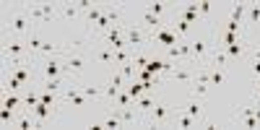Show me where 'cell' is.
Returning a JSON list of instances; mask_svg holds the SVG:
<instances>
[{
	"mask_svg": "<svg viewBox=\"0 0 260 130\" xmlns=\"http://www.w3.org/2000/svg\"><path fill=\"white\" fill-rule=\"evenodd\" d=\"M32 34V16H29V8H16L11 13V37L13 39H29Z\"/></svg>",
	"mask_w": 260,
	"mask_h": 130,
	"instance_id": "cell-1",
	"label": "cell"
},
{
	"mask_svg": "<svg viewBox=\"0 0 260 130\" xmlns=\"http://www.w3.org/2000/svg\"><path fill=\"white\" fill-rule=\"evenodd\" d=\"M135 104H130V107H120V114H122V122L125 125H138L141 120H138V109H133Z\"/></svg>",
	"mask_w": 260,
	"mask_h": 130,
	"instance_id": "cell-9",
	"label": "cell"
},
{
	"mask_svg": "<svg viewBox=\"0 0 260 130\" xmlns=\"http://www.w3.org/2000/svg\"><path fill=\"white\" fill-rule=\"evenodd\" d=\"M32 112H34V120H37V127H42L47 120H52L55 114H57V109H55V104H47V102H39V104H34L32 107Z\"/></svg>",
	"mask_w": 260,
	"mask_h": 130,
	"instance_id": "cell-6",
	"label": "cell"
},
{
	"mask_svg": "<svg viewBox=\"0 0 260 130\" xmlns=\"http://www.w3.org/2000/svg\"><path fill=\"white\" fill-rule=\"evenodd\" d=\"M188 29H190V24L180 19V24H177V34H180V37H182V34H188Z\"/></svg>",
	"mask_w": 260,
	"mask_h": 130,
	"instance_id": "cell-29",
	"label": "cell"
},
{
	"mask_svg": "<svg viewBox=\"0 0 260 130\" xmlns=\"http://www.w3.org/2000/svg\"><path fill=\"white\" fill-rule=\"evenodd\" d=\"M247 8H250V3H237L229 19H232L234 24H242V19H244V13H247Z\"/></svg>",
	"mask_w": 260,
	"mask_h": 130,
	"instance_id": "cell-12",
	"label": "cell"
},
{
	"mask_svg": "<svg viewBox=\"0 0 260 130\" xmlns=\"http://www.w3.org/2000/svg\"><path fill=\"white\" fill-rule=\"evenodd\" d=\"M211 11H213V6H211V3H201V8H198V13H201V19L211 16Z\"/></svg>",
	"mask_w": 260,
	"mask_h": 130,
	"instance_id": "cell-27",
	"label": "cell"
},
{
	"mask_svg": "<svg viewBox=\"0 0 260 130\" xmlns=\"http://www.w3.org/2000/svg\"><path fill=\"white\" fill-rule=\"evenodd\" d=\"M0 122L3 125H16V114H13V109H8V107H3V112H0Z\"/></svg>",
	"mask_w": 260,
	"mask_h": 130,
	"instance_id": "cell-19",
	"label": "cell"
},
{
	"mask_svg": "<svg viewBox=\"0 0 260 130\" xmlns=\"http://www.w3.org/2000/svg\"><path fill=\"white\" fill-rule=\"evenodd\" d=\"M89 99H99L102 96V89H97V86H83V89H81Z\"/></svg>",
	"mask_w": 260,
	"mask_h": 130,
	"instance_id": "cell-23",
	"label": "cell"
},
{
	"mask_svg": "<svg viewBox=\"0 0 260 130\" xmlns=\"http://www.w3.org/2000/svg\"><path fill=\"white\" fill-rule=\"evenodd\" d=\"M110 83L117 86V89H122V83H125V76H122V73H115V76L110 78Z\"/></svg>",
	"mask_w": 260,
	"mask_h": 130,
	"instance_id": "cell-28",
	"label": "cell"
},
{
	"mask_svg": "<svg viewBox=\"0 0 260 130\" xmlns=\"http://www.w3.org/2000/svg\"><path fill=\"white\" fill-rule=\"evenodd\" d=\"M154 104H156V96H151V94H143L141 99H135V109L143 112V114L154 109Z\"/></svg>",
	"mask_w": 260,
	"mask_h": 130,
	"instance_id": "cell-10",
	"label": "cell"
},
{
	"mask_svg": "<svg viewBox=\"0 0 260 130\" xmlns=\"http://www.w3.org/2000/svg\"><path fill=\"white\" fill-rule=\"evenodd\" d=\"M133 70H135V68H133V60H130V63H122L120 73L125 76V81H133Z\"/></svg>",
	"mask_w": 260,
	"mask_h": 130,
	"instance_id": "cell-22",
	"label": "cell"
},
{
	"mask_svg": "<svg viewBox=\"0 0 260 130\" xmlns=\"http://www.w3.org/2000/svg\"><path fill=\"white\" fill-rule=\"evenodd\" d=\"M97 60L102 63V65H120V63H115V50H110L107 45H99V52H97Z\"/></svg>",
	"mask_w": 260,
	"mask_h": 130,
	"instance_id": "cell-8",
	"label": "cell"
},
{
	"mask_svg": "<svg viewBox=\"0 0 260 130\" xmlns=\"http://www.w3.org/2000/svg\"><path fill=\"white\" fill-rule=\"evenodd\" d=\"M122 125H125V122H122V114L120 112H110L104 117V127H122Z\"/></svg>",
	"mask_w": 260,
	"mask_h": 130,
	"instance_id": "cell-13",
	"label": "cell"
},
{
	"mask_svg": "<svg viewBox=\"0 0 260 130\" xmlns=\"http://www.w3.org/2000/svg\"><path fill=\"white\" fill-rule=\"evenodd\" d=\"M21 89H24V83H21L16 76L11 73V76L6 78V91H21Z\"/></svg>",
	"mask_w": 260,
	"mask_h": 130,
	"instance_id": "cell-17",
	"label": "cell"
},
{
	"mask_svg": "<svg viewBox=\"0 0 260 130\" xmlns=\"http://www.w3.org/2000/svg\"><path fill=\"white\" fill-rule=\"evenodd\" d=\"M143 91H146V83H135V81H133V83L128 86L130 99H141V96H143Z\"/></svg>",
	"mask_w": 260,
	"mask_h": 130,
	"instance_id": "cell-16",
	"label": "cell"
},
{
	"mask_svg": "<svg viewBox=\"0 0 260 130\" xmlns=\"http://www.w3.org/2000/svg\"><path fill=\"white\" fill-rule=\"evenodd\" d=\"M24 102H21V96L19 94H8L6 96V102H3V107H8V109H19Z\"/></svg>",
	"mask_w": 260,
	"mask_h": 130,
	"instance_id": "cell-18",
	"label": "cell"
},
{
	"mask_svg": "<svg viewBox=\"0 0 260 130\" xmlns=\"http://www.w3.org/2000/svg\"><path fill=\"white\" fill-rule=\"evenodd\" d=\"M117 102H120V107H130V94H128V91H120Z\"/></svg>",
	"mask_w": 260,
	"mask_h": 130,
	"instance_id": "cell-26",
	"label": "cell"
},
{
	"mask_svg": "<svg viewBox=\"0 0 260 130\" xmlns=\"http://www.w3.org/2000/svg\"><path fill=\"white\" fill-rule=\"evenodd\" d=\"M122 34H125V42L135 50V47H146L151 42V32L141 26H130V24H122Z\"/></svg>",
	"mask_w": 260,
	"mask_h": 130,
	"instance_id": "cell-2",
	"label": "cell"
},
{
	"mask_svg": "<svg viewBox=\"0 0 260 130\" xmlns=\"http://www.w3.org/2000/svg\"><path fill=\"white\" fill-rule=\"evenodd\" d=\"M57 13H60V6H55V3H44V6H32L29 8V16L39 19V21H52V19H57Z\"/></svg>",
	"mask_w": 260,
	"mask_h": 130,
	"instance_id": "cell-5",
	"label": "cell"
},
{
	"mask_svg": "<svg viewBox=\"0 0 260 130\" xmlns=\"http://www.w3.org/2000/svg\"><path fill=\"white\" fill-rule=\"evenodd\" d=\"M252 55H255V63H260V47H255V50H252Z\"/></svg>",
	"mask_w": 260,
	"mask_h": 130,
	"instance_id": "cell-31",
	"label": "cell"
},
{
	"mask_svg": "<svg viewBox=\"0 0 260 130\" xmlns=\"http://www.w3.org/2000/svg\"><path fill=\"white\" fill-rule=\"evenodd\" d=\"M83 65H86V55H75L73 50L68 52V57H65V68H68V73L70 76H78L81 70H83Z\"/></svg>",
	"mask_w": 260,
	"mask_h": 130,
	"instance_id": "cell-7",
	"label": "cell"
},
{
	"mask_svg": "<svg viewBox=\"0 0 260 130\" xmlns=\"http://www.w3.org/2000/svg\"><path fill=\"white\" fill-rule=\"evenodd\" d=\"M221 81H224V68L211 65V83H213V86H219Z\"/></svg>",
	"mask_w": 260,
	"mask_h": 130,
	"instance_id": "cell-20",
	"label": "cell"
},
{
	"mask_svg": "<svg viewBox=\"0 0 260 130\" xmlns=\"http://www.w3.org/2000/svg\"><path fill=\"white\" fill-rule=\"evenodd\" d=\"M208 91V83H195L193 86V96H203Z\"/></svg>",
	"mask_w": 260,
	"mask_h": 130,
	"instance_id": "cell-25",
	"label": "cell"
},
{
	"mask_svg": "<svg viewBox=\"0 0 260 130\" xmlns=\"http://www.w3.org/2000/svg\"><path fill=\"white\" fill-rule=\"evenodd\" d=\"M146 8L154 13V16H159V19H164V13H166V6H164V3H148Z\"/></svg>",
	"mask_w": 260,
	"mask_h": 130,
	"instance_id": "cell-21",
	"label": "cell"
},
{
	"mask_svg": "<svg viewBox=\"0 0 260 130\" xmlns=\"http://www.w3.org/2000/svg\"><path fill=\"white\" fill-rule=\"evenodd\" d=\"M250 70H252V76H255V81H257V78H260V63H252Z\"/></svg>",
	"mask_w": 260,
	"mask_h": 130,
	"instance_id": "cell-30",
	"label": "cell"
},
{
	"mask_svg": "<svg viewBox=\"0 0 260 130\" xmlns=\"http://www.w3.org/2000/svg\"><path fill=\"white\" fill-rule=\"evenodd\" d=\"M260 24V3H250L247 8V26H257Z\"/></svg>",
	"mask_w": 260,
	"mask_h": 130,
	"instance_id": "cell-11",
	"label": "cell"
},
{
	"mask_svg": "<svg viewBox=\"0 0 260 130\" xmlns=\"http://www.w3.org/2000/svg\"><path fill=\"white\" fill-rule=\"evenodd\" d=\"M177 120V112L166 104V102H156L154 109H151L146 125H166V122H175Z\"/></svg>",
	"mask_w": 260,
	"mask_h": 130,
	"instance_id": "cell-3",
	"label": "cell"
},
{
	"mask_svg": "<svg viewBox=\"0 0 260 130\" xmlns=\"http://www.w3.org/2000/svg\"><path fill=\"white\" fill-rule=\"evenodd\" d=\"M148 63H151L148 55H133V68H135V70H146Z\"/></svg>",
	"mask_w": 260,
	"mask_h": 130,
	"instance_id": "cell-15",
	"label": "cell"
},
{
	"mask_svg": "<svg viewBox=\"0 0 260 130\" xmlns=\"http://www.w3.org/2000/svg\"><path fill=\"white\" fill-rule=\"evenodd\" d=\"M104 96H107V99H117V96H120V89H117V86H112V83H107Z\"/></svg>",
	"mask_w": 260,
	"mask_h": 130,
	"instance_id": "cell-24",
	"label": "cell"
},
{
	"mask_svg": "<svg viewBox=\"0 0 260 130\" xmlns=\"http://www.w3.org/2000/svg\"><path fill=\"white\" fill-rule=\"evenodd\" d=\"M60 104H75V107H86L89 104V96L83 94V91H78V89H75V86H65V89L63 91H60Z\"/></svg>",
	"mask_w": 260,
	"mask_h": 130,
	"instance_id": "cell-4",
	"label": "cell"
},
{
	"mask_svg": "<svg viewBox=\"0 0 260 130\" xmlns=\"http://www.w3.org/2000/svg\"><path fill=\"white\" fill-rule=\"evenodd\" d=\"M60 13H63L65 19H78L81 16V8L78 6H70V3H63V6H60Z\"/></svg>",
	"mask_w": 260,
	"mask_h": 130,
	"instance_id": "cell-14",
	"label": "cell"
}]
</instances>
